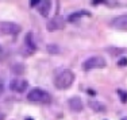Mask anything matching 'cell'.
Masks as SVG:
<instances>
[{
  "mask_svg": "<svg viewBox=\"0 0 127 120\" xmlns=\"http://www.w3.org/2000/svg\"><path fill=\"white\" fill-rule=\"evenodd\" d=\"M111 26L116 30H122V31H127V15H122L112 19Z\"/></svg>",
  "mask_w": 127,
  "mask_h": 120,
  "instance_id": "52a82bcc",
  "label": "cell"
},
{
  "mask_svg": "<svg viewBox=\"0 0 127 120\" xmlns=\"http://www.w3.org/2000/svg\"><path fill=\"white\" fill-rule=\"evenodd\" d=\"M74 81V73L72 70H62L56 76V78H54V86H56L57 89H68L72 86V84H73Z\"/></svg>",
  "mask_w": 127,
  "mask_h": 120,
  "instance_id": "6da1fadb",
  "label": "cell"
},
{
  "mask_svg": "<svg viewBox=\"0 0 127 120\" xmlns=\"http://www.w3.org/2000/svg\"><path fill=\"white\" fill-rule=\"evenodd\" d=\"M1 93H3V85L0 84V96H1Z\"/></svg>",
  "mask_w": 127,
  "mask_h": 120,
  "instance_id": "2e32d148",
  "label": "cell"
},
{
  "mask_svg": "<svg viewBox=\"0 0 127 120\" xmlns=\"http://www.w3.org/2000/svg\"><path fill=\"white\" fill-rule=\"evenodd\" d=\"M107 62L103 57H91V58L85 59V62L83 64V69L84 70H93V69H103L105 68Z\"/></svg>",
  "mask_w": 127,
  "mask_h": 120,
  "instance_id": "3957f363",
  "label": "cell"
},
{
  "mask_svg": "<svg viewBox=\"0 0 127 120\" xmlns=\"http://www.w3.org/2000/svg\"><path fill=\"white\" fill-rule=\"evenodd\" d=\"M0 120H4V115H1V113H0Z\"/></svg>",
  "mask_w": 127,
  "mask_h": 120,
  "instance_id": "e0dca14e",
  "label": "cell"
},
{
  "mask_svg": "<svg viewBox=\"0 0 127 120\" xmlns=\"http://www.w3.org/2000/svg\"><path fill=\"white\" fill-rule=\"evenodd\" d=\"M122 120H127V118H123V119H122Z\"/></svg>",
  "mask_w": 127,
  "mask_h": 120,
  "instance_id": "d6986e66",
  "label": "cell"
},
{
  "mask_svg": "<svg viewBox=\"0 0 127 120\" xmlns=\"http://www.w3.org/2000/svg\"><path fill=\"white\" fill-rule=\"evenodd\" d=\"M26 45L30 47L31 53H32V51H35V49H37V47H35L34 41H32V34H31V32H29V34L26 35Z\"/></svg>",
  "mask_w": 127,
  "mask_h": 120,
  "instance_id": "8fae6325",
  "label": "cell"
},
{
  "mask_svg": "<svg viewBox=\"0 0 127 120\" xmlns=\"http://www.w3.org/2000/svg\"><path fill=\"white\" fill-rule=\"evenodd\" d=\"M116 92H118V95L120 96L122 103H126V101H127V92H125V91H116Z\"/></svg>",
  "mask_w": 127,
  "mask_h": 120,
  "instance_id": "4fadbf2b",
  "label": "cell"
},
{
  "mask_svg": "<svg viewBox=\"0 0 127 120\" xmlns=\"http://www.w3.org/2000/svg\"><path fill=\"white\" fill-rule=\"evenodd\" d=\"M26 120H34V119H32V118H27Z\"/></svg>",
  "mask_w": 127,
  "mask_h": 120,
  "instance_id": "ac0fdd59",
  "label": "cell"
},
{
  "mask_svg": "<svg viewBox=\"0 0 127 120\" xmlns=\"http://www.w3.org/2000/svg\"><path fill=\"white\" fill-rule=\"evenodd\" d=\"M27 100L31 103H42V104H49L51 101V96L49 92L43 91L39 88H34L29 92L27 95Z\"/></svg>",
  "mask_w": 127,
  "mask_h": 120,
  "instance_id": "7a4b0ae2",
  "label": "cell"
},
{
  "mask_svg": "<svg viewBox=\"0 0 127 120\" xmlns=\"http://www.w3.org/2000/svg\"><path fill=\"white\" fill-rule=\"evenodd\" d=\"M0 31L7 35H16L20 31V26L14 22H0Z\"/></svg>",
  "mask_w": 127,
  "mask_h": 120,
  "instance_id": "277c9868",
  "label": "cell"
},
{
  "mask_svg": "<svg viewBox=\"0 0 127 120\" xmlns=\"http://www.w3.org/2000/svg\"><path fill=\"white\" fill-rule=\"evenodd\" d=\"M0 51H1V46H0Z\"/></svg>",
  "mask_w": 127,
  "mask_h": 120,
  "instance_id": "ffe728a7",
  "label": "cell"
},
{
  "mask_svg": "<svg viewBox=\"0 0 127 120\" xmlns=\"http://www.w3.org/2000/svg\"><path fill=\"white\" fill-rule=\"evenodd\" d=\"M69 108H70V111H73V112H81L84 108V103L83 100H81L78 96H73V97L69 98Z\"/></svg>",
  "mask_w": 127,
  "mask_h": 120,
  "instance_id": "ba28073f",
  "label": "cell"
},
{
  "mask_svg": "<svg viewBox=\"0 0 127 120\" xmlns=\"http://www.w3.org/2000/svg\"><path fill=\"white\" fill-rule=\"evenodd\" d=\"M65 27V20L62 16H53L47 22V30L49 31H56V30H62Z\"/></svg>",
  "mask_w": 127,
  "mask_h": 120,
  "instance_id": "5b68a950",
  "label": "cell"
},
{
  "mask_svg": "<svg viewBox=\"0 0 127 120\" xmlns=\"http://www.w3.org/2000/svg\"><path fill=\"white\" fill-rule=\"evenodd\" d=\"M41 4V1L39 0H32V1H30V7H37V5Z\"/></svg>",
  "mask_w": 127,
  "mask_h": 120,
  "instance_id": "9a60e30c",
  "label": "cell"
},
{
  "mask_svg": "<svg viewBox=\"0 0 127 120\" xmlns=\"http://www.w3.org/2000/svg\"><path fill=\"white\" fill-rule=\"evenodd\" d=\"M81 15H89L88 12H85V11H81V12H76V14H72V15H69V18H68V20L70 23H73V22H76L77 19H80L81 18Z\"/></svg>",
  "mask_w": 127,
  "mask_h": 120,
  "instance_id": "7c38bea8",
  "label": "cell"
},
{
  "mask_svg": "<svg viewBox=\"0 0 127 120\" xmlns=\"http://www.w3.org/2000/svg\"><path fill=\"white\" fill-rule=\"evenodd\" d=\"M89 107L93 111H96V112H104L105 111V107L101 103H99V101H89Z\"/></svg>",
  "mask_w": 127,
  "mask_h": 120,
  "instance_id": "30bf717a",
  "label": "cell"
},
{
  "mask_svg": "<svg viewBox=\"0 0 127 120\" xmlns=\"http://www.w3.org/2000/svg\"><path fill=\"white\" fill-rule=\"evenodd\" d=\"M50 10H51V3H50V1H47V0H45V1H41L38 11H39V14H41L42 16H45V18L49 16Z\"/></svg>",
  "mask_w": 127,
  "mask_h": 120,
  "instance_id": "9c48e42d",
  "label": "cell"
},
{
  "mask_svg": "<svg viewBox=\"0 0 127 120\" xmlns=\"http://www.w3.org/2000/svg\"><path fill=\"white\" fill-rule=\"evenodd\" d=\"M27 86H29V82H27L26 80H14V81H11V84H10V89L14 92H18V93L25 92L27 89Z\"/></svg>",
  "mask_w": 127,
  "mask_h": 120,
  "instance_id": "8992f818",
  "label": "cell"
},
{
  "mask_svg": "<svg viewBox=\"0 0 127 120\" xmlns=\"http://www.w3.org/2000/svg\"><path fill=\"white\" fill-rule=\"evenodd\" d=\"M126 65H127V58H126V57L118 59V66H126Z\"/></svg>",
  "mask_w": 127,
  "mask_h": 120,
  "instance_id": "5bb4252c",
  "label": "cell"
}]
</instances>
